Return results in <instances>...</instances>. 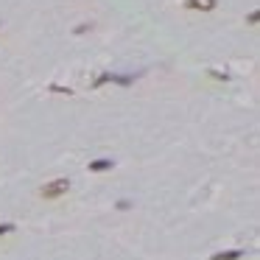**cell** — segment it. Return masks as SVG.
<instances>
[{
    "mask_svg": "<svg viewBox=\"0 0 260 260\" xmlns=\"http://www.w3.org/2000/svg\"><path fill=\"white\" fill-rule=\"evenodd\" d=\"M87 168H90L92 174H104V171H112L115 168V162L112 160H92Z\"/></svg>",
    "mask_w": 260,
    "mask_h": 260,
    "instance_id": "3",
    "label": "cell"
},
{
    "mask_svg": "<svg viewBox=\"0 0 260 260\" xmlns=\"http://www.w3.org/2000/svg\"><path fill=\"white\" fill-rule=\"evenodd\" d=\"M67 190H70V179H50V182H45L39 188V196L45 202H53V199H62Z\"/></svg>",
    "mask_w": 260,
    "mask_h": 260,
    "instance_id": "1",
    "label": "cell"
},
{
    "mask_svg": "<svg viewBox=\"0 0 260 260\" xmlns=\"http://www.w3.org/2000/svg\"><path fill=\"white\" fill-rule=\"evenodd\" d=\"M134 78L137 76H132V73H112V84L129 87V84H134Z\"/></svg>",
    "mask_w": 260,
    "mask_h": 260,
    "instance_id": "4",
    "label": "cell"
},
{
    "mask_svg": "<svg viewBox=\"0 0 260 260\" xmlns=\"http://www.w3.org/2000/svg\"><path fill=\"white\" fill-rule=\"evenodd\" d=\"M6 232H14V224H0V235H6Z\"/></svg>",
    "mask_w": 260,
    "mask_h": 260,
    "instance_id": "9",
    "label": "cell"
},
{
    "mask_svg": "<svg viewBox=\"0 0 260 260\" xmlns=\"http://www.w3.org/2000/svg\"><path fill=\"white\" fill-rule=\"evenodd\" d=\"M258 20H260V14H258V11H252V14L246 17V22H249V25H258Z\"/></svg>",
    "mask_w": 260,
    "mask_h": 260,
    "instance_id": "8",
    "label": "cell"
},
{
    "mask_svg": "<svg viewBox=\"0 0 260 260\" xmlns=\"http://www.w3.org/2000/svg\"><path fill=\"white\" fill-rule=\"evenodd\" d=\"M0 25H3V22H0Z\"/></svg>",
    "mask_w": 260,
    "mask_h": 260,
    "instance_id": "11",
    "label": "cell"
},
{
    "mask_svg": "<svg viewBox=\"0 0 260 260\" xmlns=\"http://www.w3.org/2000/svg\"><path fill=\"white\" fill-rule=\"evenodd\" d=\"M129 207H132V202H129V199H123V202H118V210H129Z\"/></svg>",
    "mask_w": 260,
    "mask_h": 260,
    "instance_id": "10",
    "label": "cell"
},
{
    "mask_svg": "<svg viewBox=\"0 0 260 260\" xmlns=\"http://www.w3.org/2000/svg\"><path fill=\"white\" fill-rule=\"evenodd\" d=\"M185 8L188 11H216L218 0H185Z\"/></svg>",
    "mask_w": 260,
    "mask_h": 260,
    "instance_id": "2",
    "label": "cell"
},
{
    "mask_svg": "<svg viewBox=\"0 0 260 260\" xmlns=\"http://www.w3.org/2000/svg\"><path fill=\"white\" fill-rule=\"evenodd\" d=\"M112 81V73H101L95 81H92V90H98V87H104V84H109Z\"/></svg>",
    "mask_w": 260,
    "mask_h": 260,
    "instance_id": "6",
    "label": "cell"
},
{
    "mask_svg": "<svg viewBox=\"0 0 260 260\" xmlns=\"http://www.w3.org/2000/svg\"><path fill=\"white\" fill-rule=\"evenodd\" d=\"M244 258V252L241 249H230V252H218V255H213L210 260H241Z\"/></svg>",
    "mask_w": 260,
    "mask_h": 260,
    "instance_id": "5",
    "label": "cell"
},
{
    "mask_svg": "<svg viewBox=\"0 0 260 260\" xmlns=\"http://www.w3.org/2000/svg\"><path fill=\"white\" fill-rule=\"evenodd\" d=\"M87 31H92V25H87V22H81V25H76V31H73V34H87Z\"/></svg>",
    "mask_w": 260,
    "mask_h": 260,
    "instance_id": "7",
    "label": "cell"
}]
</instances>
